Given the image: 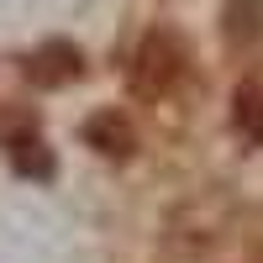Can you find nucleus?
<instances>
[{
    "label": "nucleus",
    "instance_id": "f257e3e1",
    "mask_svg": "<svg viewBox=\"0 0 263 263\" xmlns=\"http://www.w3.org/2000/svg\"><path fill=\"white\" fill-rule=\"evenodd\" d=\"M184 48L174 37H163V32H153L142 48H137V90H147V95H163L174 79L184 74Z\"/></svg>",
    "mask_w": 263,
    "mask_h": 263
}]
</instances>
